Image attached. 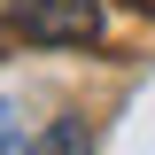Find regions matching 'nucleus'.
<instances>
[{
  "instance_id": "nucleus-4",
  "label": "nucleus",
  "mask_w": 155,
  "mask_h": 155,
  "mask_svg": "<svg viewBox=\"0 0 155 155\" xmlns=\"http://www.w3.org/2000/svg\"><path fill=\"white\" fill-rule=\"evenodd\" d=\"M124 8H140V16H155V0H124Z\"/></svg>"
},
{
  "instance_id": "nucleus-2",
  "label": "nucleus",
  "mask_w": 155,
  "mask_h": 155,
  "mask_svg": "<svg viewBox=\"0 0 155 155\" xmlns=\"http://www.w3.org/2000/svg\"><path fill=\"white\" fill-rule=\"evenodd\" d=\"M23 155H93V132H85L78 116H62V124H47V132H39Z\"/></svg>"
},
{
  "instance_id": "nucleus-1",
  "label": "nucleus",
  "mask_w": 155,
  "mask_h": 155,
  "mask_svg": "<svg viewBox=\"0 0 155 155\" xmlns=\"http://www.w3.org/2000/svg\"><path fill=\"white\" fill-rule=\"evenodd\" d=\"M8 31H23L31 47H101L109 16H101V0H16Z\"/></svg>"
},
{
  "instance_id": "nucleus-3",
  "label": "nucleus",
  "mask_w": 155,
  "mask_h": 155,
  "mask_svg": "<svg viewBox=\"0 0 155 155\" xmlns=\"http://www.w3.org/2000/svg\"><path fill=\"white\" fill-rule=\"evenodd\" d=\"M31 140H23V109L16 101H0V155H23Z\"/></svg>"
}]
</instances>
